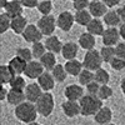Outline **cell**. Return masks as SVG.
<instances>
[{"mask_svg": "<svg viewBox=\"0 0 125 125\" xmlns=\"http://www.w3.org/2000/svg\"><path fill=\"white\" fill-rule=\"evenodd\" d=\"M14 115H15V118L19 121L29 124L31 121H35L36 120L39 113H38L35 103H31V101L25 100L24 103H21V104H19V105L15 106Z\"/></svg>", "mask_w": 125, "mask_h": 125, "instance_id": "1", "label": "cell"}, {"mask_svg": "<svg viewBox=\"0 0 125 125\" xmlns=\"http://www.w3.org/2000/svg\"><path fill=\"white\" fill-rule=\"evenodd\" d=\"M80 115L83 116H94L95 114L104 106L103 100L98 95H91V94H86L80 100Z\"/></svg>", "mask_w": 125, "mask_h": 125, "instance_id": "2", "label": "cell"}, {"mask_svg": "<svg viewBox=\"0 0 125 125\" xmlns=\"http://www.w3.org/2000/svg\"><path fill=\"white\" fill-rule=\"evenodd\" d=\"M35 105H36L39 115L44 116V118L50 116L54 111V108H55L54 95L50 91H44L41 94V96L38 99V101L35 103Z\"/></svg>", "mask_w": 125, "mask_h": 125, "instance_id": "3", "label": "cell"}, {"mask_svg": "<svg viewBox=\"0 0 125 125\" xmlns=\"http://www.w3.org/2000/svg\"><path fill=\"white\" fill-rule=\"evenodd\" d=\"M103 62H104V60L100 55L99 50H96V49L86 50V53L84 55V59H83V65H84L85 69L96 71L98 69L101 68Z\"/></svg>", "mask_w": 125, "mask_h": 125, "instance_id": "4", "label": "cell"}, {"mask_svg": "<svg viewBox=\"0 0 125 125\" xmlns=\"http://www.w3.org/2000/svg\"><path fill=\"white\" fill-rule=\"evenodd\" d=\"M36 25L39 26V29L41 30V33L44 34V36H50L54 34L55 29L58 28V23H56V18H54L51 14L49 15H43L39 20Z\"/></svg>", "mask_w": 125, "mask_h": 125, "instance_id": "5", "label": "cell"}, {"mask_svg": "<svg viewBox=\"0 0 125 125\" xmlns=\"http://www.w3.org/2000/svg\"><path fill=\"white\" fill-rule=\"evenodd\" d=\"M101 39H103V44L104 45H109V46H115L121 36H120V31L116 26H108L104 33L101 35Z\"/></svg>", "mask_w": 125, "mask_h": 125, "instance_id": "6", "label": "cell"}, {"mask_svg": "<svg viewBox=\"0 0 125 125\" xmlns=\"http://www.w3.org/2000/svg\"><path fill=\"white\" fill-rule=\"evenodd\" d=\"M44 71H45V68L40 62V60H31V61H28V65L25 68L24 75L28 79L38 80V78L43 74Z\"/></svg>", "mask_w": 125, "mask_h": 125, "instance_id": "7", "label": "cell"}, {"mask_svg": "<svg viewBox=\"0 0 125 125\" xmlns=\"http://www.w3.org/2000/svg\"><path fill=\"white\" fill-rule=\"evenodd\" d=\"M21 35L26 43H30V44H34L36 41H41V39L44 36V34L41 33V30L39 29L36 24H29Z\"/></svg>", "mask_w": 125, "mask_h": 125, "instance_id": "8", "label": "cell"}, {"mask_svg": "<svg viewBox=\"0 0 125 125\" xmlns=\"http://www.w3.org/2000/svg\"><path fill=\"white\" fill-rule=\"evenodd\" d=\"M56 23H58V28L66 33L75 24V15L71 14L70 11H68V10L61 11L56 18Z\"/></svg>", "mask_w": 125, "mask_h": 125, "instance_id": "9", "label": "cell"}, {"mask_svg": "<svg viewBox=\"0 0 125 125\" xmlns=\"http://www.w3.org/2000/svg\"><path fill=\"white\" fill-rule=\"evenodd\" d=\"M84 89L80 84H70L64 89V96L68 100H80L84 96Z\"/></svg>", "mask_w": 125, "mask_h": 125, "instance_id": "10", "label": "cell"}, {"mask_svg": "<svg viewBox=\"0 0 125 125\" xmlns=\"http://www.w3.org/2000/svg\"><path fill=\"white\" fill-rule=\"evenodd\" d=\"M62 113L64 115L68 118H75L78 115H80V104L78 100H68L62 103L61 105Z\"/></svg>", "mask_w": 125, "mask_h": 125, "instance_id": "11", "label": "cell"}, {"mask_svg": "<svg viewBox=\"0 0 125 125\" xmlns=\"http://www.w3.org/2000/svg\"><path fill=\"white\" fill-rule=\"evenodd\" d=\"M38 83H39V85L41 86V89H43L44 91H51L55 88L56 80L53 76V74H51V71L45 70L43 74L38 78Z\"/></svg>", "mask_w": 125, "mask_h": 125, "instance_id": "12", "label": "cell"}, {"mask_svg": "<svg viewBox=\"0 0 125 125\" xmlns=\"http://www.w3.org/2000/svg\"><path fill=\"white\" fill-rule=\"evenodd\" d=\"M24 91H25L26 100L31 103H36L38 99L41 96V94L44 93V90L39 85V83H30V84L26 85Z\"/></svg>", "mask_w": 125, "mask_h": 125, "instance_id": "13", "label": "cell"}, {"mask_svg": "<svg viewBox=\"0 0 125 125\" xmlns=\"http://www.w3.org/2000/svg\"><path fill=\"white\" fill-rule=\"evenodd\" d=\"M108 9L109 8L103 0H93V1H90V5L88 8L93 18H103L108 13Z\"/></svg>", "mask_w": 125, "mask_h": 125, "instance_id": "14", "label": "cell"}, {"mask_svg": "<svg viewBox=\"0 0 125 125\" xmlns=\"http://www.w3.org/2000/svg\"><path fill=\"white\" fill-rule=\"evenodd\" d=\"M8 65L10 66V69L13 70V73L15 75H21V74H24V71H25L28 61L24 60L23 58H20L19 55H15L14 58H11L9 60Z\"/></svg>", "mask_w": 125, "mask_h": 125, "instance_id": "15", "label": "cell"}, {"mask_svg": "<svg viewBox=\"0 0 125 125\" xmlns=\"http://www.w3.org/2000/svg\"><path fill=\"white\" fill-rule=\"evenodd\" d=\"M79 44L74 43V41H68L62 45V50H61V55L66 60H71V59H76L78 54H79Z\"/></svg>", "mask_w": 125, "mask_h": 125, "instance_id": "16", "label": "cell"}, {"mask_svg": "<svg viewBox=\"0 0 125 125\" xmlns=\"http://www.w3.org/2000/svg\"><path fill=\"white\" fill-rule=\"evenodd\" d=\"M26 100L25 96V91L24 90H15V89H10L8 93V96H6V101L9 105H19Z\"/></svg>", "mask_w": 125, "mask_h": 125, "instance_id": "17", "label": "cell"}, {"mask_svg": "<svg viewBox=\"0 0 125 125\" xmlns=\"http://www.w3.org/2000/svg\"><path fill=\"white\" fill-rule=\"evenodd\" d=\"M85 28H86V31H89L90 34L95 36H101L104 30H105V24L100 20V18H93Z\"/></svg>", "mask_w": 125, "mask_h": 125, "instance_id": "18", "label": "cell"}, {"mask_svg": "<svg viewBox=\"0 0 125 125\" xmlns=\"http://www.w3.org/2000/svg\"><path fill=\"white\" fill-rule=\"evenodd\" d=\"M4 11L8 13L11 18H15V16H19V15H23L24 5L21 4L20 0H9V3L4 8Z\"/></svg>", "mask_w": 125, "mask_h": 125, "instance_id": "19", "label": "cell"}, {"mask_svg": "<svg viewBox=\"0 0 125 125\" xmlns=\"http://www.w3.org/2000/svg\"><path fill=\"white\" fill-rule=\"evenodd\" d=\"M94 120L99 125H105L108 123H111L113 120V110L108 106H103L95 115H94Z\"/></svg>", "mask_w": 125, "mask_h": 125, "instance_id": "20", "label": "cell"}, {"mask_svg": "<svg viewBox=\"0 0 125 125\" xmlns=\"http://www.w3.org/2000/svg\"><path fill=\"white\" fill-rule=\"evenodd\" d=\"M78 44L80 45L81 49L84 50H91V49H95V44H96V40H95V35L90 34L89 31L86 33H83L79 36V41Z\"/></svg>", "mask_w": 125, "mask_h": 125, "instance_id": "21", "label": "cell"}, {"mask_svg": "<svg viewBox=\"0 0 125 125\" xmlns=\"http://www.w3.org/2000/svg\"><path fill=\"white\" fill-rule=\"evenodd\" d=\"M45 46L48 49V51H51V53H54V54H59L61 53V50H62V44L61 41L59 40L58 36L55 35H50L45 39Z\"/></svg>", "mask_w": 125, "mask_h": 125, "instance_id": "22", "label": "cell"}, {"mask_svg": "<svg viewBox=\"0 0 125 125\" xmlns=\"http://www.w3.org/2000/svg\"><path fill=\"white\" fill-rule=\"evenodd\" d=\"M65 69L68 71V74L71 76H79V74L81 73V70L84 69V65H83V61L80 62L76 59H71V60H66L65 62Z\"/></svg>", "mask_w": 125, "mask_h": 125, "instance_id": "23", "label": "cell"}, {"mask_svg": "<svg viewBox=\"0 0 125 125\" xmlns=\"http://www.w3.org/2000/svg\"><path fill=\"white\" fill-rule=\"evenodd\" d=\"M28 25H29V24H28V20H26V18L23 16V15L11 18V30L14 31L15 34H18V35L23 34Z\"/></svg>", "mask_w": 125, "mask_h": 125, "instance_id": "24", "label": "cell"}, {"mask_svg": "<svg viewBox=\"0 0 125 125\" xmlns=\"http://www.w3.org/2000/svg\"><path fill=\"white\" fill-rule=\"evenodd\" d=\"M103 21L106 26H119L121 24V19L118 10H108V13L103 16Z\"/></svg>", "mask_w": 125, "mask_h": 125, "instance_id": "25", "label": "cell"}, {"mask_svg": "<svg viewBox=\"0 0 125 125\" xmlns=\"http://www.w3.org/2000/svg\"><path fill=\"white\" fill-rule=\"evenodd\" d=\"M74 15H75V23L79 24L80 26H86L90 23V20L93 19V15L90 14V11L88 9L76 10V13Z\"/></svg>", "mask_w": 125, "mask_h": 125, "instance_id": "26", "label": "cell"}, {"mask_svg": "<svg viewBox=\"0 0 125 125\" xmlns=\"http://www.w3.org/2000/svg\"><path fill=\"white\" fill-rule=\"evenodd\" d=\"M39 60H40L41 64H43V66L45 68V70H49V71H51V70H53V68L56 65L55 54L51 53V51H46V53L41 56Z\"/></svg>", "mask_w": 125, "mask_h": 125, "instance_id": "27", "label": "cell"}, {"mask_svg": "<svg viewBox=\"0 0 125 125\" xmlns=\"http://www.w3.org/2000/svg\"><path fill=\"white\" fill-rule=\"evenodd\" d=\"M78 79H79V84H80V85L86 86L89 83H91V81L95 80V71L84 68V69L81 70V73L79 74Z\"/></svg>", "mask_w": 125, "mask_h": 125, "instance_id": "28", "label": "cell"}, {"mask_svg": "<svg viewBox=\"0 0 125 125\" xmlns=\"http://www.w3.org/2000/svg\"><path fill=\"white\" fill-rule=\"evenodd\" d=\"M51 74H53V76L55 78V80L58 83H62L66 80V76L69 75L68 71L65 69V65H61V64H56L53 70H51Z\"/></svg>", "mask_w": 125, "mask_h": 125, "instance_id": "29", "label": "cell"}, {"mask_svg": "<svg viewBox=\"0 0 125 125\" xmlns=\"http://www.w3.org/2000/svg\"><path fill=\"white\" fill-rule=\"evenodd\" d=\"M100 55L104 60V62H108L110 64V61L116 56L115 53V46H109V45H104L103 48H100Z\"/></svg>", "mask_w": 125, "mask_h": 125, "instance_id": "30", "label": "cell"}, {"mask_svg": "<svg viewBox=\"0 0 125 125\" xmlns=\"http://www.w3.org/2000/svg\"><path fill=\"white\" fill-rule=\"evenodd\" d=\"M14 75L15 74L13 73V70L10 69V66L8 64L0 66V78H1V84L3 85L9 84V83L11 81V79L14 78Z\"/></svg>", "mask_w": 125, "mask_h": 125, "instance_id": "31", "label": "cell"}, {"mask_svg": "<svg viewBox=\"0 0 125 125\" xmlns=\"http://www.w3.org/2000/svg\"><path fill=\"white\" fill-rule=\"evenodd\" d=\"M10 89H15V90H25L26 88V80L25 78H23L21 75H14V78L11 79V81L9 83Z\"/></svg>", "mask_w": 125, "mask_h": 125, "instance_id": "32", "label": "cell"}, {"mask_svg": "<svg viewBox=\"0 0 125 125\" xmlns=\"http://www.w3.org/2000/svg\"><path fill=\"white\" fill-rule=\"evenodd\" d=\"M9 29H11V16L4 11L0 15V34L6 33Z\"/></svg>", "mask_w": 125, "mask_h": 125, "instance_id": "33", "label": "cell"}, {"mask_svg": "<svg viewBox=\"0 0 125 125\" xmlns=\"http://www.w3.org/2000/svg\"><path fill=\"white\" fill-rule=\"evenodd\" d=\"M31 51H33V55L35 59H40L48 51V49L45 46V43H43V41H36L31 46Z\"/></svg>", "mask_w": 125, "mask_h": 125, "instance_id": "34", "label": "cell"}, {"mask_svg": "<svg viewBox=\"0 0 125 125\" xmlns=\"http://www.w3.org/2000/svg\"><path fill=\"white\" fill-rule=\"evenodd\" d=\"M95 80L99 83L100 85H105V84H108V83L110 81V74L108 73V70L100 68V69H98L95 71Z\"/></svg>", "mask_w": 125, "mask_h": 125, "instance_id": "35", "label": "cell"}, {"mask_svg": "<svg viewBox=\"0 0 125 125\" xmlns=\"http://www.w3.org/2000/svg\"><path fill=\"white\" fill-rule=\"evenodd\" d=\"M36 9L41 15H49L53 10V3H51V0H41L39 1Z\"/></svg>", "mask_w": 125, "mask_h": 125, "instance_id": "36", "label": "cell"}, {"mask_svg": "<svg viewBox=\"0 0 125 125\" xmlns=\"http://www.w3.org/2000/svg\"><path fill=\"white\" fill-rule=\"evenodd\" d=\"M113 94H114L113 89H111L108 84H105V85H101V86H100L99 93H98V96H99L101 100H106V99H109V98L113 96Z\"/></svg>", "mask_w": 125, "mask_h": 125, "instance_id": "37", "label": "cell"}, {"mask_svg": "<svg viewBox=\"0 0 125 125\" xmlns=\"http://www.w3.org/2000/svg\"><path fill=\"white\" fill-rule=\"evenodd\" d=\"M16 55H19L20 58H23L26 61H31L33 58H34L33 51H31V49H29V48H19L16 50Z\"/></svg>", "mask_w": 125, "mask_h": 125, "instance_id": "38", "label": "cell"}, {"mask_svg": "<svg viewBox=\"0 0 125 125\" xmlns=\"http://www.w3.org/2000/svg\"><path fill=\"white\" fill-rule=\"evenodd\" d=\"M110 66L113 70L115 71H121L125 69V59H121V58H118L115 56L111 61H110Z\"/></svg>", "mask_w": 125, "mask_h": 125, "instance_id": "39", "label": "cell"}, {"mask_svg": "<svg viewBox=\"0 0 125 125\" xmlns=\"http://www.w3.org/2000/svg\"><path fill=\"white\" fill-rule=\"evenodd\" d=\"M100 84L96 81V80H94L91 83H89V84L85 86V90L88 94H91V95H98V93H99V89H100Z\"/></svg>", "mask_w": 125, "mask_h": 125, "instance_id": "40", "label": "cell"}, {"mask_svg": "<svg viewBox=\"0 0 125 125\" xmlns=\"http://www.w3.org/2000/svg\"><path fill=\"white\" fill-rule=\"evenodd\" d=\"M89 5H90V0H75V1H73V8L75 10L88 9Z\"/></svg>", "mask_w": 125, "mask_h": 125, "instance_id": "41", "label": "cell"}, {"mask_svg": "<svg viewBox=\"0 0 125 125\" xmlns=\"http://www.w3.org/2000/svg\"><path fill=\"white\" fill-rule=\"evenodd\" d=\"M115 53L118 58L125 59V40L119 41V43L115 45Z\"/></svg>", "mask_w": 125, "mask_h": 125, "instance_id": "42", "label": "cell"}, {"mask_svg": "<svg viewBox=\"0 0 125 125\" xmlns=\"http://www.w3.org/2000/svg\"><path fill=\"white\" fill-rule=\"evenodd\" d=\"M20 1L24 5V8H28V9L36 8L38 4H39V0H20Z\"/></svg>", "mask_w": 125, "mask_h": 125, "instance_id": "43", "label": "cell"}, {"mask_svg": "<svg viewBox=\"0 0 125 125\" xmlns=\"http://www.w3.org/2000/svg\"><path fill=\"white\" fill-rule=\"evenodd\" d=\"M104 3L106 4L108 8H114V6H116L120 4V0H103Z\"/></svg>", "mask_w": 125, "mask_h": 125, "instance_id": "44", "label": "cell"}, {"mask_svg": "<svg viewBox=\"0 0 125 125\" xmlns=\"http://www.w3.org/2000/svg\"><path fill=\"white\" fill-rule=\"evenodd\" d=\"M118 14L121 19V23H125V5H123L118 9Z\"/></svg>", "mask_w": 125, "mask_h": 125, "instance_id": "45", "label": "cell"}, {"mask_svg": "<svg viewBox=\"0 0 125 125\" xmlns=\"http://www.w3.org/2000/svg\"><path fill=\"white\" fill-rule=\"evenodd\" d=\"M0 93H1V95H0V99H1V100H6V96H8L9 90L5 88V85L1 86V89H0Z\"/></svg>", "mask_w": 125, "mask_h": 125, "instance_id": "46", "label": "cell"}, {"mask_svg": "<svg viewBox=\"0 0 125 125\" xmlns=\"http://www.w3.org/2000/svg\"><path fill=\"white\" fill-rule=\"evenodd\" d=\"M119 31H120V36H121V40H125V23H121V24H120Z\"/></svg>", "mask_w": 125, "mask_h": 125, "instance_id": "47", "label": "cell"}, {"mask_svg": "<svg viewBox=\"0 0 125 125\" xmlns=\"http://www.w3.org/2000/svg\"><path fill=\"white\" fill-rule=\"evenodd\" d=\"M120 90L123 93V95L125 96V78H123L121 81H120Z\"/></svg>", "mask_w": 125, "mask_h": 125, "instance_id": "48", "label": "cell"}, {"mask_svg": "<svg viewBox=\"0 0 125 125\" xmlns=\"http://www.w3.org/2000/svg\"><path fill=\"white\" fill-rule=\"evenodd\" d=\"M9 3V0H0V6H1L3 9L6 6V4Z\"/></svg>", "mask_w": 125, "mask_h": 125, "instance_id": "49", "label": "cell"}, {"mask_svg": "<svg viewBox=\"0 0 125 125\" xmlns=\"http://www.w3.org/2000/svg\"><path fill=\"white\" fill-rule=\"evenodd\" d=\"M26 125H43V124H40V123H38V121H31V123H29V124H26Z\"/></svg>", "mask_w": 125, "mask_h": 125, "instance_id": "50", "label": "cell"}, {"mask_svg": "<svg viewBox=\"0 0 125 125\" xmlns=\"http://www.w3.org/2000/svg\"><path fill=\"white\" fill-rule=\"evenodd\" d=\"M105 125H115L114 123H108V124H105Z\"/></svg>", "mask_w": 125, "mask_h": 125, "instance_id": "51", "label": "cell"}, {"mask_svg": "<svg viewBox=\"0 0 125 125\" xmlns=\"http://www.w3.org/2000/svg\"><path fill=\"white\" fill-rule=\"evenodd\" d=\"M71 1H75V0H71Z\"/></svg>", "mask_w": 125, "mask_h": 125, "instance_id": "52", "label": "cell"}, {"mask_svg": "<svg viewBox=\"0 0 125 125\" xmlns=\"http://www.w3.org/2000/svg\"><path fill=\"white\" fill-rule=\"evenodd\" d=\"M90 1H93V0H90Z\"/></svg>", "mask_w": 125, "mask_h": 125, "instance_id": "53", "label": "cell"}]
</instances>
